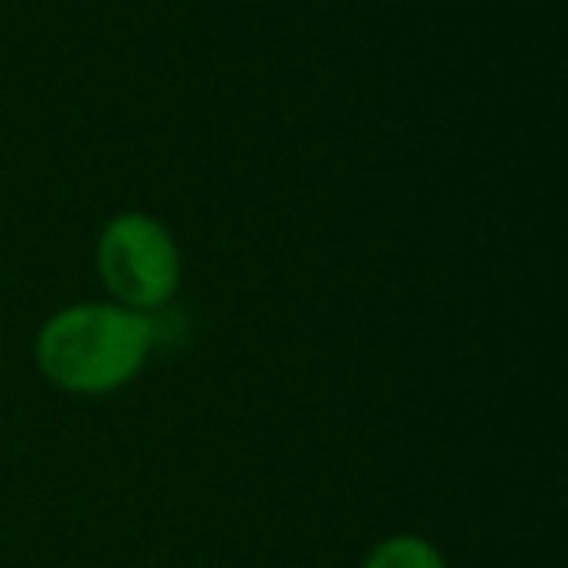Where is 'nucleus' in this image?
I'll list each match as a JSON object with an SVG mask.
<instances>
[{"label": "nucleus", "mask_w": 568, "mask_h": 568, "mask_svg": "<svg viewBox=\"0 0 568 568\" xmlns=\"http://www.w3.org/2000/svg\"><path fill=\"white\" fill-rule=\"evenodd\" d=\"M156 327L121 304H74L43 324L40 371L67 394H113L141 374Z\"/></svg>", "instance_id": "obj_1"}, {"label": "nucleus", "mask_w": 568, "mask_h": 568, "mask_svg": "<svg viewBox=\"0 0 568 568\" xmlns=\"http://www.w3.org/2000/svg\"><path fill=\"white\" fill-rule=\"evenodd\" d=\"M98 273L121 308H164L180 288V250L172 234L149 214H118L98 237Z\"/></svg>", "instance_id": "obj_2"}, {"label": "nucleus", "mask_w": 568, "mask_h": 568, "mask_svg": "<svg viewBox=\"0 0 568 568\" xmlns=\"http://www.w3.org/2000/svg\"><path fill=\"white\" fill-rule=\"evenodd\" d=\"M358 568H448L444 552L420 534H389L363 557Z\"/></svg>", "instance_id": "obj_3"}]
</instances>
